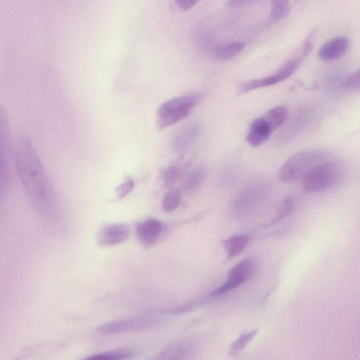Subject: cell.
Returning <instances> with one entry per match:
<instances>
[{
  "instance_id": "cell-20",
  "label": "cell",
  "mask_w": 360,
  "mask_h": 360,
  "mask_svg": "<svg viewBox=\"0 0 360 360\" xmlns=\"http://www.w3.org/2000/svg\"><path fill=\"white\" fill-rule=\"evenodd\" d=\"M289 12V0H271V22L282 20L288 16Z\"/></svg>"
},
{
  "instance_id": "cell-19",
  "label": "cell",
  "mask_w": 360,
  "mask_h": 360,
  "mask_svg": "<svg viewBox=\"0 0 360 360\" xmlns=\"http://www.w3.org/2000/svg\"><path fill=\"white\" fill-rule=\"evenodd\" d=\"M263 117L268 122L272 130L275 131L286 121L288 110L285 106L278 105L266 112Z\"/></svg>"
},
{
  "instance_id": "cell-5",
  "label": "cell",
  "mask_w": 360,
  "mask_h": 360,
  "mask_svg": "<svg viewBox=\"0 0 360 360\" xmlns=\"http://www.w3.org/2000/svg\"><path fill=\"white\" fill-rule=\"evenodd\" d=\"M11 143L8 114L5 108L0 106V202L6 198L10 188Z\"/></svg>"
},
{
  "instance_id": "cell-8",
  "label": "cell",
  "mask_w": 360,
  "mask_h": 360,
  "mask_svg": "<svg viewBox=\"0 0 360 360\" xmlns=\"http://www.w3.org/2000/svg\"><path fill=\"white\" fill-rule=\"evenodd\" d=\"M158 321L159 319L153 316H133L103 324L98 328V331L103 335L132 333L152 328L157 325Z\"/></svg>"
},
{
  "instance_id": "cell-9",
  "label": "cell",
  "mask_w": 360,
  "mask_h": 360,
  "mask_svg": "<svg viewBox=\"0 0 360 360\" xmlns=\"http://www.w3.org/2000/svg\"><path fill=\"white\" fill-rule=\"evenodd\" d=\"M255 262L245 258L236 264L228 273L225 281L212 292V297H217L228 292L248 281L255 270Z\"/></svg>"
},
{
  "instance_id": "cell-16",
  "label": "cell",
  "mask_w": 360,
  "mask_h": 360,
  "mask_svg": "<svg viewBox=\"0 0 360 360\" xmlns=\"http://www.w3.org/2000/svg\"><path fill=\"white\" fill-rule=\"evenodd\" d=\"M245 43L242 41H233L219 44L212 49V55L217 60H227L241 52L245 48Z\"/></svg>"
},
{
  "instance_id": "cell-29",
  "label": "cell",
  "mask_w": 360,
  "mask_h": 360,
  "mask_svg": "<svg viewBox=\"0 0 360 360\" xmlns=\"http://www.w3.org/2000/svg\"><path fill=\"white\" fill-rule=\"evenodd\" d=\"M176 5L183 11L192 8L199 0H174Z\"/></svg>"
},
{
  "instance_id": "cell-24",
  "label": "cell",
  "mask_w": 360,
  "mask_h": 360,
  "mask_svg": "<svg viewBox=\"0 0 360 360\" xmlns=\"http://www.w3.org/2000/svg\"><path fill=\"white\" fill-rule=\"evenodd\" d=\"M131 357V353L127 350H110L91 355L87 359L95 360H117L126 359Z\"/></svg>"
},
{
  "instance_id": "cell-7",
  "label": "cell",
  "mask_w": 360,
  "mask_h": 360,
  "mask_svg": "<svg viewBox=\"0 0 360 360\" xmlns=\"http://www.w3.org/2000/svg\"><path fill=\"white\" fill-rule=\"evenodd\" d=\"M304 56L306 55L300 51L299 56L288 59L271 75L243 82L238 87V93L245 94L257 89L274 85L286 79L298 69Z\"/></svg>"
},
{
  "instance_id": "cell-26",
  "label": "cell",
  "mask_w": 360,
  "mask_h": 360,
  "mask_svg": "<svg viewBox=\"0 0 360 360\" xmlns=\"http://www.w3.org/2000/svg\"><path fill=\"white\" fill-rule=\"evenodd\" d=\"M181 168L177 165H172L162 173V178L166 186H171L176 183L181 174Z\"/></svg>"
},
{
  "instance_id": "cell-2",
  "label": "cell",
  "mask_w": 360,
  "mask_h": 360,
  "mask_svg": "<svg viewBox=\"0 0 360 360\" xmlns=\"http://www.w3.org/2000/svg\"><path fill=\"white\" fill-rule=\"evenodd\" d=\"M346 175L345 165L338 160H324L316 165L302 180V188L310 193L326 191L338 186Z\"/></svg>"
},
{
  "instance_id": "cell-25",
  "label": "cell",
  "mask_w": 360,
  "mask_h": 360,
  "mask_svg": "<svg viewBox=\"0 0 360 360\" xmlns=\"http://www.w3.org/2000/svg\"><path fill=\"white\" fill-rule=\"evenodd\" d=\"M190 349L189 345L183 342L177 343L165 349L161 354L164 356L163 358L166 359L177 358L179 355L182 356L184 354L189 353Z\"/></svg>"
},
{
  "instance_id": "cell-30",
  "label": "cell",
  "mask_w": 360,
  "mask_h": 360,
  "mask_svg": "<svg viewBox=\"0 0 360 360\" xmlns=\"http://www.w3.org/2000/svg\"><path fill=\"white\" fill-rule=\"evenodd\" d=\"M260 0H229L228 5L231 8H241Z\"/></svg>"
},
{
  "instance_id": "cell-4",
  "label": "cell",
  "mask_w": 360,
  "mask_h": 360,
  "mask_svg": "<svg viewBox=\"0 0 360 360\" xmlns=\"http://www.w3.org/2000/svg\"><path fill=\"white\" fill-rule=\"evenodd\" d=\"M200 93L177 96L162 103L157 112V125L162 130L187 117L201 101Z\"/></svg>"
},
{
  "instance_id": "cell-23",
  "label": "cell",
  "mask_w": 360,
  "mask_h": 360,
  "mask_svg": "<svg viewBox=\"0 0 360 360\" xmlns=\"http://www.w3.org/2000/svg\"><path fill=\"white\" fill-rule=\"evenodd\" d=\"M181 193L176 189H171L165 195L162 208L166 212H171L176 210L181 202Z\"/></svg>"
},
{
  "instance_id": "cell-3",
  "label": "cell",
  "mask_w": 360,
  "mask_h": 360,
  "mask_svg": "<svg viewBox=\"0 0 360 360\" xmlns=\"http://www.w3.org/2000/svg\"><path fill=\"white\" fill-rule=\"evenodd\" d=\"M329 153L323 149L300 151L289 158L281 166L278 178L282 182L302 181L319 163L327 160Z\"/></svg>"
},
{
  "instance_id": "cell-27",
  "label": "cell",
  "mask_w": 360,
  "mask_h": 360,
  "mask_svg": "<svg viewBox=\"0 0 360 360\" xmlns=\"http://www.w3.org/2000/svg\"><path fill=\"white\" fill-rule=\"evenodd\" d=\"M340 87L346 90L358 91L359 89V70L354 72L340 83Z\"/></svg>"
},
{
  "instance_id": "cell-6",
  "label": "cell",
  "mask_w": 360,
  "mask_h": 360,
  "mask_svg": "<svg viewBox=\"0 0 360 360\" xmlns=\"http://www.w3.org/2000/svg\"><path fill=\"white\" fill-rule=\"evenodd\" d=\"M269 186L264 181H255L247 185L233 201L231 213L236 217H243L251 213L267 197Z\"/></svg>"
},
{
  "instance_id": "cell-13",
  "label": "cell",
  "mask_w": 360,
  "mask_h": 360,
  "mask_svg": "<svg viewBox=\"0 0 360 360\" xmlns=\"http://www.w3.org/2000/svg\"><path fill=\"white\" fill-rule=\"evenodd\" d=\"M349 46L347 37H338L323 44L318 51V56L323 61L334 60L345 55Z\"/></svg>"
},
{
  "instance_id": "cell-14",
  "label": "cell",
  "mask_w": 360,
  "mask_h": 360,
  "mask_svg": "<svg viewBox=\"0 0 360 360\" xmlns=\"http://www.w3.org/2000/svg\"><path fill=\"white\" fill-rule=\"evenodd\" d=\"M273 131L268 122L262 116L250 123L246 140L252 146H259L267 141Z\"/></svg>"
},
{
  "instance_id": "cell-18",
  "label": "cell",
  "mask_w": 360,
  "mask_h": 360,
  "mask_svg": "<svg viewBox=\"0 0 360 360\" xmlns=\"http://www.w3.org/2000/svg\"><path fill=\"white\" fill-rule=\"evenodd\" d=\"M205 176V168L201 165H198L188 172L183 181L182 188L186 192H193L201 186Z\"/></svg>"
},
{
  "instance_id": "cell-22",
  "label": "cell",
  "mask_w": 360,
  "mask_h": 360,
  "mask_svg": "<svg viewBox=\"0 0 360 360\" xmlns=\"http://www.w3.org/2000/svg\"><path fill=\"white\" fill-rule=\"evenodd\" d=\"M293 209V202L290 198H285L282 202L280 204L276 214L272 219L271 222L266 224V226L264 228L271 227L274 225H276L281 220L288 217Z\"/></svg>"
},
{
  "instance_id": "cell-21",
  "label": "cell",
  "mask_w": 360,
  "mask_h": 360,
  "mask_svg": "<svg viewBox=\"0 0 360 360\" xmlns=\"http://www.w3.org/2000/svg\"><path fill=\"white\" fill-rule=\"evenodd\" d=\"M257 333V330H252L248 333L241 334L229 347V354L230 356H236L241 352L254 338Z\"/></svg>"
},
{
  "instance_id": "cell-1",
  "label": "cell",
  "mask_w": 360,
  "mask_h": 360,
  "mask_svg": "<svg viewBox=\"0 0 360 360\" xmlns=\"http://www.w3.org/2000/svg\"><path fill=\"white\" fill-rule=\"evenodd\" d=\"M17 174L30 204L41 217L53 220L57 204L49 176L30 140L20 136L13 148Z\"/></svg>"
},
{
  "instance_id": "cell-15",
  "label": "cell",
  "mask_w": 360,
  "mask_h": 360,
  "mask_svg": "<svg viewBox=\"0 0 360 360\" xmlns=\"http://www.w3.org/2000/svg\"><path fill=\"white\" fill-rule=\"evenodd\" d=\"M202 130L200 122L188 124L179 130L172 141V148L176 151H182L187 148L199 136Z\"/></svg>"
},
{
  "instance_id": "cell-10",
  "label": "cell",
  "mask_w": 360,
  "mask_h": 360,
  "mask_svg": "<svg viewBox=\"0 0 360 360\" xmlns=\"http://www.w3.org/2000/svg\"><path fill=\"white\" fill-rule=\"evenodd\" d=\"M129 234L130 228L127 224H109L99 229L97 233V241L102 246H114L125 241Z\"/></svg>"
},
{
  "instance_id": "cell-17",
  "label": "cell",
  "mask_w": 360,
  "mask_h": 360,
  "mask_svg": "<svg viewBox=\"0 0 360 360\" xmlns=\"http://www.w3.org/2000/svg\"><path fill=\"white\" fill-rule=\"evenodd\" d=\"M249 240L248 236L237 234L223 240L222 245L228 256L233 257L244 250Z\"/></svg>"
},
{
  "instance_id": "cell-11",
  "label": "cell",
  "mask_w": 360,
  "mask_h": 360,
  "mask_svg": "<svg viewBox=\"0 0 360 360\" xmlns=\"http://www.w3.org/2000/svg\"><path fill=\"white\" fill-rule=\"evenodd\" d=\"M312 113L313 109L309 106H304L298 109L278 136V143L281 144L288 142L296 136L310 120Z\"/></svg>"
},
{
  "instance_id": "cell-28",
  "label": "cell",
  "mask_w": 360,
  "mask_h": 360,
  "mask_svg": "<svg viewBox=\"0 0 360 360\" xmlns=\"http://www.w3.org/2000/svg\"><path fill=\"white\" fill-rule=\"evenodd\" d=\"M134 182L133 179L128 178L116 188L117 197L118 199L124 198L128 195L134 188Z\"/></svg>"
},
{
  "instance_id": "cell-12",
  "label": "cell",
  "mask_w": 360,
  "mask_h": 360,
  "mask_svg": "<svg viewBox=\"0 0 360 360\" xmlns=\"http://www.w3.org/2000/svg\"><path fill=\"white\" fill-rule=\"evenodd\" d=\"M163 224L156 219H149L138 223L135 232L138 240L146 248L153 245L160 238Z\"/></svg>"
}]
</instances>
